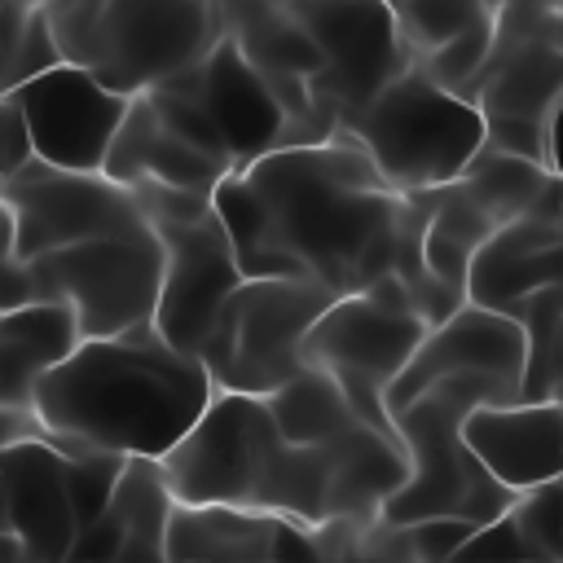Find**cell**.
<instances>
[{
    "instance_id": "4fadbf2b",
    "label": "cell",
    "mask_w": 563,
    "mask_h": 563,
    "mask_svg": "<svg viewBox=\"0 0 563 563\" xmlns=\"http://www.w3.org/2000/svg\"><path fill=\"white\" fill-rule=\"evenodd\" d=\"M163 242V277L150 325L158 339L185 356H198L211 321L220 317L224 299L238 290L242 268L233 260V246L216 220V211H202L194 220L154 224Z\"/></svg>"
},
{
    "instance_id": "ba28073f",
    "label": "cell",
    "mask_w": 563,
    "mask_h": 563,
    "mask_svg": "<svg viewBox=\"0 0 563 563\" xmlns=\"http://www.w3.org/2000/svg\"><path fill=\"white\" fill-rule=\"evenodd\" d=\"M422 334H427V321L418 317L409 286L396 273H387L365 290L339 295L312 321V330L303 334V365L325 369L343 387L361 422L400 440L383 409V391L405 369Z\"/></svg>"
},
{
    "instance_id": "ab89813d",
    "label": "cell",
    "mask_w": 563,
    "mask_h": 563,
    "mask_svg": "<svg viewBox=\"0 0 563 563\" xmlns=\"http://www.w3.org/2000/svg\"><path fill=\"white\" fill-rule=\"evenodd\" d=\"M559 484H563V475H559Z\"/></svg>"
},
{
    "instance_id": "7c38bea8",
    "label": "cell",
    "mask_w": 563,
    "mask_h": 563,
    "mask_svg": "<svg viewBox=\"0 0 563 563\" xmlns=\"http://www.w3.org/2000/svg\"><path fill=\"white\" fill-rule=\"evenodd\" d=\"M0 185L9 220V260H35L88 238L145 224V211L132 189L101 172H62L31 158Z\"/></svg>"
},
{
    "instance_id": "d4e9b609",
    "label": "cell",
    "mask_w": 563,
    "mask_h": 563,
    "mask_svg": "<svg viewBox=\"0 0 563 563\" xmlns=\"http://www.w3.org/2000/svg\"><path fill=\"white\" fill-rule=\"evenodd\" d=\"M550 180H554V176H550L541 163L501 154V150H493V145H484V150L462 167V176H457V185H462L475 202H484L501 224L515 220L519 211H528V207L541 198V189H545Z\"/></svg>"
},
{
    "instance_id": "b9f144b4",
    "label": "cell",
    "mask_w": 563,
    "mask_h": 563,
    "mask_svg": "<svg viewBox=\"0 0 563 563\" xmlns=\"http://www.w3.org/2000/svg\"><path fill=\"white\" fill-rule=\"evenodd\" d=\"M0 312H4V308H0Z\"/></svg>"
},
{
    "instance_id": "3957f363",
    "label": "cell",
    "mask_w": 563,
    "mask_h": 563,
    "mask_svg": "<svg viewBox=\"0 0 563 563\" xmlns=\"http://www.w3.org/2000/svg\"><path fill=\"white\" fill-rule=\"evenodd\" d=\"M519 400L510 387L484 374H453L418 391L409 405L391 413V427L409 457V479L383 501V528H400L431 515H453L471 523H493L510 510L515 493L501 488L479 457L462 440V422L479 405H510Z\"/></svg>"
},
{
    "instance_id": "2e32d148",
    "label": "cell",
    "mask_w": 563,
    "mask_h": 563,
    "mask_svg": "<svg viewBox=\"0 0 563 563\" xmlns=\"http://www.w3.org/2000/svg\"><path fill=\"white\" fill-rule=\"evenodd\" d=\"M523 361H528V334L519 321H510L493 308H479V303H457L444 321L427 325L422 343L413 347L405 369L383 391V409L391 418L418 391H427L431 383L453 378V374H484L519 396Z\"/></svg>"
},
{
    "instance_id": "ffe728a7",
    "label": "cell",
    "mask_w": 563,
    "mask_h": 563,
    "mask_svg": "<svg viewBox=\"0 0 563 563\" xmlns=\"http://www.w3.org/2000/svg\"><path fill=\"white\" fill-rule=\"evenodd\" d=\"M303 528L242 506H185L167 515V563H295Z\"/></svg>"
},
{
    "instance_id": "5b68a950",
    "label": "cell",
    "mask_w": 563,
    "mask_h": 563,
    "mask_svg": "<svg viewBox=\"0 0 563 563\" xmlns=\"http://www.w3.org/2000/svg\"><path fill=\"white\" fill-rule=\"evenodd\" d=\"M163 277V242L154 224L88 238L35 260H9L0 268V308L57 299L75 312L84 339L123 334L150 325Z\"/></svg>"
},
{
    "instance_id": "8d00e7d4",
    "label": "cell",
    "mask_w": 563,
    "mask_h": 563,
    "mask_svg": "<svg viewBox=\"0 0 563 563\" xmlns=\"http://www.w3.org/2000/svg\"><path fill=\"white\" fill-rule=\"evenodd\" d=\"M440 563H479V559H462V554H453V559H440Z\"/></svg>"
},
{
    "instance_id": "7402d4cb",
    "label": "cell",
    "mask_w": 563,
    "mask_h": 563,
    "mask_svg": "<svg viewBox=\"0 0 563 563\" xmlns=\"http://www.w3.org/2000/svg\"><path fill=\"white\" fill-rule=\"evenodd\" d=\"M79 321L57 299H35L0 312V405L31 409L35 383L79 347Z\"/></svg>"
},
{
    "instance_id": "f1b7e54d",
    "label": "cell",
    "mask_w": 563,
    "mask_h": 563,
    "mask_svg": "<svg viewBox=\"0 0 563 563\" xmlns=\"http://www.w3.org/2000/svg\"><path fill=\"white\" fill-rule=\"evenodd\" d=\"M383 528V523H378ZM479 523L471 519H453V515H431V519H413V523H400V528H383L400 559L405 563H440V559H453L471 537H475Z\"/></svg>"
},
{
    "instance_id": "9a60e30c",
    "label": "cell",
    "mask_w": 563,
    "mask_h": 563,
    "mask_svg": "<svg viewBox=\"0 0 563 563\" xmlns=\"http://www.w3.org/2000/svg\"><path fill=\"white\" fill-rule=\"evenodd\" d=\"M563 290V185L559 176L541 198L506 220L466 268V303L515 317L528 299Z\"/></svg>"
},
{
    "instance_id": "4316f807",
    "label": "cell",
    "mask_w": 563,
    "mask_h": 563,
    "mask_svg": "<svg viewBox=\"0 0 563 563\" xmlns=\"http://www.w3.org/2000/svg\"><path fill=\"white\" fill-rule=\"evenodd\" d=\"M62 457H66V488H70L75 523L84 532L106 510L128 457L123 453H106V449H75V453H62Z\"/></svg>"
},
{
    "instance_id": "60d3db41",
    "label": "cell",
    "mask_w": 563,
    "mask_h": 563,
    "mask_svg": "<svg viewBox=\"0 0 563 563\" xmlns=\"http://www.w3.org/2000/svg\"><path fill=\"white\" fill-rule=\"evenodd\" d=\"M44 4H53V0H44Z\"/></svg>"
},
{
    "instance_id": "44dd1931",
    "label": "cell",
    "mask_w": 563,
    "mask_h": 563,
    "mask_svg": "<svg viewBox=\"0 0 563 563\" xmlns=\"http://www.w3.org/2000/svg\"><path fill=\"white\" fill-rule=\"evenodd\" d=\"M101 176L119 180V185H136V180H154V185H172V189H189V194H207L229 176L224 163L207 158L202 150L185 145L176 132H167L158 123V114L150 110L145 92H136L128 101V114L106 150Z\"/></svg>"
},
{
    "instance_id": "d6986e66",
    "label": "cell",
    "mask_w": 563,
    "mask_h": 563,
    "mask_svg": "<svg viewBox=\"0 0 563 563\" xmlns=\"http://www.w3.org/2000/svg\"><path fill=\"white\" fill-rule=\"evenodd\" d=\"M462 440L479 457V466L515 497L563 475V405L559 400L479 405L466 413Z\"/></svg>"
},
{
    "instance_id": "cb8c5ba5",
    "label": "cell",
    "mask_w": 563,
    "mask_h": 563,
    "mask_svg": "<svg viewBox=\"0 0 563 563\" xmlns=\"http://www.w3.org/2000/svg\"><path fill=\"white\" fill-rule=\"evenodd\" d=\"M264 405H268V418L286 444H325V440H334L361 422V413L352 409L343 387L317 365H303L290 383L268 391Z\"/></svg>"
},
{
    "instance_id": "ac0fdd59",
    "label": "cell",
    "mask_w": 563,
    "mask_h": 563,
    "mask_svg": "<svg viewBox=\"0 0 563 563\" xmlns=\"http://www.w3.org/2000/svg\"><path fill=\"white\" fill-rule=\"evenodd\" d=\"M0 501H4V532L31 550L40 563H66L79 537L70 488H66V457L48 435H22L0 457Z\"/></svg>"
},
{
    "instance_id": "7bdbcfd3",
    "label": "cell",
    "mask_w": 563,
    "mask_h": 563,
    "mask_svg": "<svg viewBox=\"0 0 563 563\" xmlns=\"http://www.w3.org/2000/svg\"><path fill=\"white\" fill-rule=\"evenodd\" d=\"M559 185H563V180H559Z\"/></svg>"
},
{
    "instance_id": "e575fe53",
    "label": "cell",
    "mask_w": 563,
    "mask_h": 563,
    "mask_svg": "<svg viewBox=\"0 0 563 563\" xmlns=\"http://www.w3.org/2000/svg\"><path fill=\"white\" fill-rule=\"evenodd\" d=\"M9 264V220H0V268Z\"/></svg>"
},
{
    "instance_id": "83f0119b",
    "label": "cell",
    "mask_w": 563,
    "mask_h": 563,
    "mask_svg": "<svg viewBox=\"0 0 563 563\" xmlns=\"http://www.w3.org/2000/svg\"><path fill=\"white\" fill-rule=\"evenodd\" d=\"M62 53H57V40L48 31V18H44V4L26 9L22 22L13 26V35L4 40V70H0V88H18L26 79H35L40 70L57 66Z\"/></svg>"
},
{
    "instance_id": "5bb4252c",
    "label": "cell",
    "mask_w": 563,
    "mask_h": 563,
    "mask_svg": "<svg viewBox=\"0 0 563 563\" xmlns=\"http://www.w3.org/2000/svg\"><path fill=\"white\" fill-rule=\"evenodd\" d=\"M9 92L22 106L35 158L62 172H101L106 150L132 101L70 62L40 70Z\"/></svg>"
},
{
    "instance_id": "6da1fadb",
    "label": "cell",
    "mask_w": 563,
    "mask_h": 563,
    "mask_svg": "<svg viewBox=\"0 0 563 563\" xmlns=\"http://www.w3.org/2000/svg\"><path fill=\"white\" fill-rule=\"evenodd\" d=\"M211 211L242 277H308L352 295L396 273L427 325L466 303L422 268L427 198L396 194L347 132L317 145H282L229 172L211 189Z\"/></svg>"
},
{
    "instance_id": "7a4b0ae2",
    "label": "cell",
    "mask_w": 563,
    "mask_h": 563,
    "mask_svg": "<svg viewBox=\"0 0 563 563\" xmlns=\"http://www.w3.org/2000/svg\"><path fill=\"white\" fill-rule=\"evenodd\" d=\"M216 396L198 356L136 325L79 347L53 365L31 396L40 431L62 449H106L123 457H163Z\"/></svg>"
},
{
    "instance_id": "d6a6232c",
    "label": "cell",
    "mask_w": 563,
    "mask_h": 563,
    "mask_svg": "<svg viewBox=\"0 0 563 563\" xmlns=\"http://www.w3.org/2000/svg\"><path fill=\"white\" fill-rule=\"evenodd\" d=\"M22 435H44L40 422H35V413H31V409H9V405H0V457H4V449H9L13 440H22Z\"/></svg>"
},
{
    "instance_id": "277c9868",
    "label": "cell",
    "mask_w": 563,
    "mask_h": 563,
    "mask_svg": "<svg viewBox=\"0 0 563 563\" xmlns=\"http://www.w3.org/2000/svg\"><path fill=\"white\" fill-rule=\"evenodd\" d=\"M44 18L62 62L123 97L189 70L224 31L207 0H53Z\"/></svg>"
},
{
    "instance_id": "30bf717a",
    "label": "cell",
    "mask_w": 563,
    "mask_h": 563,
    "mask_svg": "<svg viewBox=\"0 0 563 563\" xmlns=\"http://www.w3.org/2000/svg\"><path fill=\"white\" fill-rule=\"evenodd\" d=\"M462 97L484 114V128L519 123L545 141V114L563 97V0L497 9L488 53Z\"/></svg>"
},
{
    "instance_id": "9c48e42d",
    "label": "cell",
    "mask_w": 563,
    "mask_h": 563,
    "mask_svg": "<svg viewBox=\"0 0 563 563\" xmlns=\"http://www.w3.org/2000/svg\"><path fill=\"white\" fill-rule=\"evenodd\" d=\"M282 435L264 396L216 391L198 422L158 457L172 501L260 510Z\"/></svg>"
},
{
    "instance_id": "52a82bcc",
    "label": "cell",
    "mask_w": 563,
    "mask_h": 563,
    "mask_svg": "<svg viewBox=\"0 0 563 563\" xmlns=\"http://www.w3.org/2000/svg\"><path fill=\"white\" fill-rule=\"evenodd\" d=\"M339 295L308 277H242L198 361L216 391L268 396L303 369V334Z\"/></svg>"
},
{
    "instance_id": "74e56055",
    "label": "cell",
    "mask_w": 563,
    "mask_h": 563,
    "mask_svg": "<svg viewBox=\"0 0 563 563\" xmlns=\"http://www.w3.org/2000/svg\"><path fill=\"white\" fill-rule=\"evenodd\" d=\"M0 220H4V185H0Z\"/></svg>"
},
{
    "instance_id": "836d02e7",
    "label": "cell",
    "mask_w": 563,
    "mask_h": 563,
    "mask_svg": "<svg viewBox=\"0 0 563 563\" xmlns=\"http://www.w3.org/2000/svg\"><path fill=\"white\" fill-rule=\"evenodd\" d=\"M0 563H40L31 550H22L13 537H4V545H0Z\"/></svg>"
},
{
    "instance_id": "4dcf8cb0",
    "label": "cell",
    "mask_w": 563,
    "mask_h": 563,
    "mask_svg": "<svg viewBox=\"0 0 563 563\" xmlns=\"http://www.w3.org/2000/svg\"><path fill=\"white\" fill-rule=\"evenodd\" d=\"M31 158H35V145H31V132H26L22 106L13 101V92H0V180L22 172Z\"/></svg>"
},
{
    "instance_id": "603a6c76",
    "label": "cell",
    "mask_w": 563,
    "mask_h": 563,
    "mask_svg": "<svg viewBox=\"0 0 563 563\" xmlns=\"http://www.w3.org/2000/svg\"><path fill=\"white\" fill-rule=\"evenodd\" d=\"M422 198H427V224L418 238L422 268L440 290H449L453 299H466V268L475 251L501 229V220L484 202H475L457 180L427 189Z\"/></svg>"
},
{
    "instance_id": "8fae6325",
    "label": "cell",
    "mask_w": 563,
    "mask_h": 563,
    "mask_svg": "<svg viewBox=\"0 0 563 563\" xmlns=\"http://www.w3.org/2000/svg\"><path fill=\"white\" fill-rule=\"evenodd\" d=\"M286 9L321 53L312 101L334 123V132L378 88L413 66L387 0H286Z\"/></svg>"
},
{
    "instance_id": "e0dca14e",
    "label": "cell",
    "mask_w": 563,
    "mask_h": 563,
    "mask_svg": "<svg viewBox=\"0 0 563 563\" xmlns=\"http://www.w3.org/2000/svg\"><path fill=\"white\" fill-rule=\"evenodd\" d=\"M163 84H176L207 110L233 172L290 145V119H286L282 101L273 97V88L260 79V70L242 57V48L224 31L189 70H180Z\"/></svg>"
},
{
    "instance_id": "484cf974",
    "label": "cell",
    "mask_w": 563,
    "mask_h": 563,
    "mask_svg": "<svg viewBox=\"0 0 563 563\" xmlns=\"http://www.w3.org/2000/svg\"><path fill=\"white\" fill-rule=\"evenodd\" d=\"M387 4L396 13V26H400L413 62H418L431 48H440L444 40H453L457 31H466L475 18H488L519 0H387Z\"/></svg>"
},
{
    "instance_id": "8992f818",
    "label": "cell",
    "mask_w": 563,
    "mask_h": 563,
    "mask_svg": "<svg viewBox=\"0 0 563 563\" xmlns=\"http://www.w3.org/2000/svg\"><path fill=\"white\" fill-rule=\"evenodd\" d=\"M339 132H347L396 194H427L462 176L484 150V114L435 84L418 62L378 88Z\"/></svg>"
},
{
    "instance_id": "1f68e13d",
    "label": "cell",
    "mask_w": 563,
    "mask_h": 563,
    "mask_svg": "<svg viewBox=\"0 0 563 563\" xmlns=\"http://www.w3.org/2000/svg\"><path fill=\"white\" fill-rule=\"evenodd\" d=\"M541 163H545L550 176L563 180V97L545 114V154H541Z\"/></svg>"
},
{
    "instance_id": "f546056e",
    "label": "cell",
    "mask_w": 563,
    "mask_h": 563,
    "mask_svg": "<svg viewBox=\"0 0 563 563\" xmlns=\"http://www.w3.org/2000/svg\"><path fill=\"white\" fill-rule=\"evenodd\" d=\"M519 400H559V405H563V312H559L554 325L528 347Z\"/></svg>"
},
{
    "instance_id": "f35d334b",
    "label": "cell",
    "mask_w": 563,
    "mask_h": 563,
    "mask_svg": "<svg viewBox=\"0 0 563 563\" xmlns=\"http://www.w3.org/2000/svg\"><path fill=\"white\" fill-rule=\"evenodd\" d=\"M0 70H4V44H0ZM0 92H4V88H0Z\"/></svg>"
},
{
    "instance_id": "d590c367",
    "label": "cell",
    "mask_w": 563,
    "mask_h": 563,
    "mask_svg": "<svg viewBox=\"0 0 563 563\" xmlns=\"http://www.w3.org/2000/svg\"><path fill=\"white\" fill-rule=\"evenodd\" d=\"M4 537H9V532H4V501H0V545H4Z\"/></svg>"
}]
</instances>
